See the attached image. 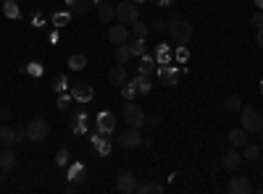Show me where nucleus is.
Instances as JSON below:
<instances>
[{
  "mask_svg": "<svg viewBox=\"0 0 263 194\" xmlns=\"http://www.w3.org/2000/svg\"><path fill=\"white\" fill-rule=\"evenodd\" d=\"M239 118H242V128L248 134H260L263 132V116L255 111V107H245L239 111Z\"/></svg>",
  "mask_w": 263,
  "mask_h": 194,
  "instance_id": "obj_3",
  "label": "nucleus"
},
{
  "mask_svg": "<svg viewBox=\"0 0 263 194\" xmlns=\"http://www.w3.org/2000/svg\"><path fill=\"white\" fill-rule=\"evenodd\" d=\"M69 69H71V71H82V69H87V58H84L82 53L69 55Z\"/></svg>",
  "mask_w": 263,
  "mask_h": 194,
  "instance_id": "obj_22",
  "label": "nucleus"
},
{
  "mask_svg": "<svg viewBox=\"0 0 263 194\" xmlns=\"http://www.w3.org/2000/svg\"><path fill=\"white\" fill-rule=\"evenodd\" d=\"M98 132H100L103 137H108V134L116 132V116H114L111 111H100V113H98Z\"/></svg>",
  "mask_w": 263,
  "mask_h": 194,
  "instance_id": "obj_10",
  "label": "nucleus"
},
{
  "mask_svg": "<svg viewBox=\"0 0 263 194\" xmlns=\"http://www.w3.org/2000/svg\"><path fill=\"white\" fill-rule=\"evenodd\" d=\"M239 165H242V153H239V147H229L221 153V168L227 170H237Z\"/></svg>",
  "mask_w": 263,
  "mask_h": 194,
  "instance_id": "obj_8",
  "label": "nucleus"
},
{
  "mask_svg": "<svg viewBox=\"0 0 263 194\" xmlns=\"http://www.w3.org/2000/svg\"><path fill=\"white\" fill-rule=\"evenodd\" d=\"M242 149H245V153H242V158H248V160H258V147H253V144H245Z\"/></svg>",
  "mask_w": 263,
  "mask_h": 194,
  "instance_id": "obj_31",
  "label": "nucleus"
},
{
  "mask_svg": "<svg viewBox=\"0 0 263 194\" xmlns=\"http://www.w3.org/2000/svg\"><path fill=\"white\" fill-rule=\"evenodd\" d=\"M224 107L229 113H239V111H242V100H239V95H229L224 100Z\"/></svg>",
  "mask_w": 263,
  "mask_h": 194,
  "instance_id": "obj_23",
  "label": "nucleus"
},
{
  "mask_svg": "<svg viewBox=\"0 0 263 194\" xmlns=\"http://www.w3.org/2000/svg\"><path fill=\"white\" fill-rule=\"evenodd\" d=\"M260 134H263V132H260ZM260 142H263V139H260Z\"/></svg>",
  "mask_w": 263,
  "mask_h": 194,
  "instance_id": "obj_49",
  "label": "nucleus"
},
{
  "mask_svg": "<svg viewBox=\"0 0 263 194\" xmlns=\"http://www.w3.org/2000/svg\"><path fill=\"white\" fill-rule=\"evenodd\" d=\"M0 168H3V170H13L16 168V153L3 149V153H0Z\"/></svg>",
  "mask_w": 263,
  "mask_h": 194,
  "instance_id": "obj_19",
  "label": "nucleus"
},
{
  "mask_svg": "<svg viewBox=\"0 0 263 194\" xmlns=\"http://www.w3.org/2000/svg\"><path fill=\"white\" fill-rule=\"evenodd\" d=\"M108 81H111L114 87H121V84L126 81V69H124V63H116V66L108 71Z\"/></svg>",
  "mask_w": 263,
  "mask_h": 194,
  "instance_id": "obj_15",
  "label": "nucleus"
},
{
  "mask_svg": "<svg viewBox=\"0 0 263 194\" xmlns=\"http://www.w3.org/2000/svg\"><path fill=\"white\" fill-rule=\"evenodd\" d=\"M8 118H11V111H8V107H0V121H3V123H6Z\"/></svg>",
  "mask_w": 263,
  "mask_h": 194,
  "instance_id": "obj_38",
  "label": "nucleus"
},
{
  "mask_svg": "<svg viewBox=\"0 0 263 194\" xmlns=\"http://www.w3.org/2000/svg\"><path fill=\"white\" fill-rule=\"evenodd\" d=\"M0 174H3V168H0Z\"/></svg>",
  "mask_w": 263,
  "mask_h": 194,
  "instance_id": "obj_47",
  "label": "nucleus"
},
{
  "mask_svg": "<svg viewBox=\"0 0 263 194\" xmlns=\"http://www.w3.org/2000/svg\"><path fill=\"white\" fill-rule=\"evenodd\" d=\"M129 50H132V55H145V39L135 37V39H132V45H129Z\"/></svg>",
  "mask_w": 263,
  "mask_h": 194,
  "instance_id": "obj_27",
  "label": "nucleus"
},
{
  "mask_svg": "<svg viewBox=\"0 0 263 194\" xmlns=\"http://www.w3.org/2000/svg\"><path fill=\"white\" fill-rule=\"evenodd\" d=\"M260 92H263V81H260Z\"/></svg>",
  "mask_w": 263,
  "mask_h": 194,
  "instance_id": "obj_46",
  "label": "nucleus"
},
{
  "mask_svg": "<svg viewBox=\"0 0 263 194\" xmlns=\"http://www.w3.org/2000/svg\"><path fill=\"white\" fill-rule=\"evenodd\" d=\"M132 3H145V0H132Z\"/></svg>",
  "mask_w": 263,
  "mask_h": 194,
  "instance_id": "obj_45",
  "label": "nucleus"
},
{
  "mask_svg": "<svg viewBox=\"0 0 263 194\" xmlns=\"http://www.w3.org/2000/svg\"><path fill=\"white\" fill-rule=\"evenodd\" d=\"M156 60L161 63V66H163V63H171V50H168V45H158V48H156Z\"/></svg>",
  "mask_w": 263,
  "mask_h": 194,
  "instance_id": "obj_26",
  "label": "nucleus"
},
{
  "mask_svg": "<svg viewBox=\"0 0 263 194\" xmlns=\"http://www.w3.org/2000/svg\"><path fill=\"white\" fill-rule=\"evenodd\" d=\"M166 32L174 37V42H179V45H187V42L192 39V24L184 18H171L166 24Z\"/></svg>",
  "mask_w": 263,
  "mask_h": 194,
  "instance_id": "obj_1",
  "label": "nucleus"
},
{
  "mask_svg": "<svg viewBox=\"0 0 263 194\" xmlns=\"http://www.w3.org/2000/svg\"><path fill=\"white\" fill-rule=\"evenodd\" d=\"M55 160H58V165H66V160H69V153H66V149H61Z\"/></svg>",
  "mask_w": 263,
  "mask_h": 194,
  "instance_id": "obj_35",
  "label": "nucleus"
},
{
  "mask_svg": "<svg viewBox=\"0 0 263 194\" xmlns=\"http://www.w3.org/2000/svg\"><path fill=\"white\" fill-rule=\"evenodd\" d=\"M135 6H137V3H132V0H124V3H119V6H116V21H121V24L132 27V24H135V21L140 18V13H137Z\"/></svg>",
  "mask_w": 263,
  "mask_h": 194,
  "instance_id": "obj_4",
  "label": "nucleus"
},
{
  "mask_svg": "<svg viewBox=\"0 0 263 194\" xmlns=\"http://www.w3.org/2000/svg\"><path fill=\"white\" fill-rule=\"evenodd\" d=\"M145 123L147 126H158L161 123V116H145Z\"/></svg>",
  "mask_w": 263,
  "mask_h": 194,
  "instance_id": "obj_34",
  "label": "nucleus"
},
{
  "mask_svg": "<svg viewBox=\"0 0 263 194\" xmlns=\"http://www.w3.org/2000/svg\"><path fill=\"white\" fill-rule=\"evenodd\" d=\"M121 118H124V123L132 126V128H142V126H145V111H142L137 102H132V100L124 102V107H121Z\"/></svg>",
  "mask_w": 263,
  "mask_h": 194,
  "instance_id": "obj_2",
  "label": "nucleus"
},
{
  "mask_svg": "<svg viewBox=\"0 0 263 194\" xmlns=\"http://www.w3.org/2000/svg\"><path fill=\"white\" fill-rule=\"evenodd\" d=\"M121 95H124V100H135V95H137V87L132 81H124L121 84Z\"/></svg>",
  "mask_w": 263,
  "mask_h": 194,
  "instance_id": "obj_28",
  "label": "nucleus"
},
{
  "mask_svg": "<svg viewBox=\"0 0 263 194\" xmlns=\"http://www.w3.org/2000/svg\"><path fill=\"white\" fill-rule=\"evenodd\" d=\"M95 3H100V0H95Z\"/></svg>",
  "mask_w": 263,
  "mask_h": 194,
  "instance_id": "obj_48",
  "label": "nucleus"
},
{
  "mask_svg": "<svg viewBox=\"0 0 263 194\" xmlns=\"http://www.w3.org/2000/svg\"><path fill=\"white\" fill-rule=\"evenodd\" d=\"M53 24L55 27H66V24H69V13H55L53 16Z\"/></svg>",
  "mask_w": 263,
  "mask_h": 194,
  "instance_id": "obj_32",
  "label": "nucleus"
},
{
  "mask_svg": "<svg viewBox=\"0 0 263 194\" xmlns=\"http://www.w3.org/2000/svg\"><path fill=\"white\" fill-rule=\"evenodd\" d=\"M3 11L8 18H18V6H16V0H6L3 3Z\"/></svg>",
  "mask_w": 263,
  "mask_h": 194,
  "instance_id": "obj_29",
  "label": "nucleus"
},
{
  "mask_svg": "<svg viewBox=\"0 0 263 194\" xmlns=\"http://www.w3.org/2000/svg\"><path fill=\"white\" fill-rule=\"evenodd\" d=\"M137 191H140V194H163L166 189H163V184H158V181H147V184H137Z\"/></svg>",
  "mask_w": 263,
  "mask_h": 194,
  "instance_id": "obj_18",
  "label": "nucleus"
},
{
  "mask_svg": "<svg viewBox=\"0 0 263 194\" xmlns=\"http://www.w3.org/2000/svg\"><path fill=\"white\" fill-rule=\"evenodd\" d=\"M132 34L135 37H140V39H145L147 34H150V24H145V21H135V24H132Z\"/></svg>",
  "mask_w": 263,
  "mask_h": 194,
  "instance_id": "obj_24",
  "label": "nucleus"
},
{
  "mask_svg": "<svg viewBox=\"0 0 263 194\" xmlns=\"http://www.w3.org/2000/svg\"><path fill=\"white\" fill-rule=\"evenodd\" d=\"M48 134H50L48 121H42V118L29 121V126H27V139H29V142H45Z\"/></svg>",
  "mask_w": 263,
  "mask_h": 194,
  "instance_id": "obj_5",
  "label": "nucleus"
},
{
  "mask_svg": "<svg viewBox=\"0 0 263 194\" xmlns=\"http://www.w3.org/2000/svg\"><path fill=\"white\" fill-rule=\"evenodd\" d=\"M156 3H158V6H168V3H171V0H156Z\"/></svg>",
  "mask_w": 263,
  "mask_h": 194,
  "instance_id": "obj_43",
  "label": "nucleus"
},
{
  "mask_svg": "<svg viewBox=\"0 0 263 194\" xmlns=\"http://www.w3.org/2000/svg\"><path fill=\"white\" fill-rule=\"evenodd\" d=\"M116 189L121 194H132V191H137V176L132 174V170H121V174L116 176Z\"/></svg>",
  "mask_w": 263,
  "mask_h": 194,
  "instance_id": "obj_9",
  "label": "nucleus"
},
{
  "mask_svg": "<svg viewBox=\"0 0 263 194\" xmlns=\"http://www.w3.org/2000/svg\"><path fill=\"white\" fill-rule=\"evenodd\" d=\"M132 58V50H129V45H119V50H116V63H126Z\"/></svg>",
  "mask_w": 263,
  "mask_h": 194,
  "instance_id": "obj_30",
  "label": "nucleus"
},
{
  "mask_svg": "<svg viewBox=\"0 0 263 194\" xmlns=\"http://www.w3.org/2000/svg\"><path fill=\"white\" fill-rule=\"evenodd\" d=\"M177 58H179V60H182V63H184V60H187V58H190V53H187V50H184V48H182V50H177Z\"/></svg>",
  "mask_w": 263,
  "mask_h": 194,
  "instance_id": "obj_40",
  "label": "nucleus"
},
{
  "mask_svg": "<svg viewBox=\"0 0 263 194\" xmlns=\"http://www.w3.org/2000/svg\"><path fill=\"white\" fill-rule=\"evenodd\" d=\"M58 107H61V111H66V107H69V97H66V95L58 97Z\"/></svg>",
  "mask_w": 263,
  "mask_h": 194,
  "instance_id": "obj_37",
  "label": "nucleus"
},
{
  "mask_svg": "<svg viewBox=\"0 0 263 194\" xmlns=\"http://www.w3.org/2000/svg\"><path fill=\"white\" fill-rule=\"evenodd\" d=\"M229 144H232V147H239V149L248 144V132H245L242 126H239V128H232V132H229Z\"/></svg>",
  "mask_w": 263,
  "mask_h": 194,
  "instance_id": "obj_16",
  "label": "nucleus"
},
{
  "mask_svg": "<svg viewBox=\"0 0 263 194\" xmlns=\"http://www.w3.org/2000/svg\"><path fill=\"white\" fill-rule=\"evenodd\" d=\"M255 42H258V48L263 50V29H258V34H255Z\"/></svg>",
  "mask_w": 263,
  "mask_h": 194,
  "instance_id": "obj_42",
  "label": "nucleus"
},
{
  "mask_svg": "<svg viewBox=\"0 0 263 194\" xmlns=\"http://www.w3.org/2000/svg\"><path fill=\"white\" fill-rule=\"evenodd\" d=\"M92 95H95V90L90 87V84H77V87H74V97H77L79 102H90Z\"/></svg>",
  "mask_w": 263,
  "mask_h": 194,
  "instance_id": "obj_17",
  "label": "nucleus"
},
{
  "mask_svg": "<svg viewBox=\"0 0 263 194\" xmlns=\"http://www.w3.org/2000/svg\"><path fill=\"white\" fill-rule=\"evenodd\" d=\"M153 69H156V63H153V55H142V60H140V74H145V76H150L153 74Z\"/></svg>",
  "mask_w": 263,
  "mask_h": 194,
  "instance_id": "obj_25",
  "label": "nucleus"
},
{
  "mask_svg": "<svg viewBox=\"0 0 263 194\" xmlns=\"http://www.w3.org/2000/svg\"><path fill=\"white\" fill-rule=\"evenodd\" d=\"M108 39L114 42V45L119 48V45H126L129 42V29H126V24H111V29H108Z\"/></svg>",
  "mask_w": 263,
  "mask_h": 194,
  "instance_id": "obj_11",
  "label": "nucleus"
},
{
  "mask_svg": "<svg viewBox=\"0 0 263 194\" xmlns=\"http://www.w3.org/2000/svg\"><path fill=\"white\" fill-rule=\"evenodd\" d=\"M98 18L105 21V24H111V21L116 18V6L108 3V0H100L98 3Z\"/></svg>",
  "mask_w": 263,
  "mask_h": 194,
  "instance_id": "obj_14",
  "label": "nucleus"
},
{
  "mask_svg": "<svg viewBox=\"0 0 263 194\" xmlns=\"http://www.w3.org/2000/svg\"><path fill=\"white\" fill-rule=\"evenodd\" d=\"M158 81L163 84V87H174V84L179 81V71L171 66V63H163V66L158 69Z\"/></svg>",
  "mask_w": 263,
  "mask_h": 194,
  "instance_id": "obj_12",
  "label": "nucleus"
},
{
  "mask_svg": "<svg viewBox=\"0 0 263 194\" xmlns=\"http://www.w3.org/2000/svg\"><path fill=\"white\" fill-rule=\"evenodd\" d=\"M116 144H119V147H124V149L142 144V134H140V128H132V126H129L126 132H121V134L116 137Z\"/></svg>",
  "mask_w": 263,
  "mask_h": 194,
  "instance_id": "obj_7",
  "label": "nucleus"
},
{
  "mask_svg": "<svg viewBox=\"0 0 263 194\" xmlns=\"http://www.w3.org/2000/svg\"><path fill=\"white\" fill-rule=\"evenodd\" d=\"M92 3H95V0H66V6H69L74 13H87Z\"/></svg>",
  "mask_w": 263,
  "mask_h": 194,
  "instance_id": "obj_20",
  "label": "nucleus"
},
{
  "mask_svg": "<svg viewBox=\"0 0 263 194\" xmlns=\"http://www.w3.org/2000/svg\"><path fill=\"white\" fill-rule=\"evenodd\" d=\"M95 144H98V149H100V155H105V153H108V144H105L103 139H95Z\"/></svg>",
  "mask_w": 263,
  "mask_h": 194,
  "instance_id": "obj_39",
  "label": "nucleus"
},
{
  "mask_svg": "<svg viewBox=\"0 0 263 194\" xmlns=\"http://www.w3.org/2000/svg\"><path fill=\"white\" fill-rule=\"evenodd\" d=\"M150 29H153V32H163V29H166V24H163V21H153Z\"/></svg>",
  "mask_w": 263,
  "mask_h": 194,
  "instance_id": "obj_36",
  "label": "nucleus"
},
{
  "mask_svg": "<svg viewBox=\"0 0 263 194\" xmlns=\"http://www.w3.org/2000/svg\"><path fill=\"white\" fill-rule=\"evenodd\" d=\"M250 24H253L255 29H263V11H258V13L250 18Z\"/></svg>",
  "mask_w": 263,
  "mask_h": 194,
  "instance_id": "obj_33",
  "label": "nucleus"
},
{
  "mask_svg": "<svg viewBox=\"0 0 263 194\" xmlns=\"http://www.w3.org/2000/svg\"><path fill=\"white\" fill-rule=\"evenodd\" d=\"M253 3H255V6H258V8L263 11V0H253Z\"/></svg>",
  "mask_w": 263,
  "mask_h": 194,
  "instance_id": "obj_44",
  "label": "nucleus"
},
{
  "mask_svg": "<svg viewBox=\"0 0 263 194\" xmlns=\"http://www.w3.org/2000/svg\"><path fill=\"white\" fill-rule=\"evenodd\" d=\"M29 74H32V76H40V74H42V71H40V66H37V63H32V66H29Z\"/></svg>",
  "mask_w": 263,
  "mask_h": 194,
  "instance_id": "obj_41",
  "label": "nucleus"
},
{
  "mask_svg": "<svg viewBox=\"0 0 263 194\" xmlns=\"http://www.w3.org/2000/svg\"><path fill=\"white\" fill-rule=\"evenodd\" d=\"M227 189H229L232 194H250V191H253V184H250L245 176H234Z\"/></svg>",
  "mask_w": 263,
  "mask_h": 194,
  "instance_id": "obj_13",
  "label": "nucleus"
},
{
  "mask_svg": "<svg viewBox=\"0 0 263 194\" xmlns=\"http://www.w3.org/2000/svg\"><path fill=\"white\" fill-rule=\"evenodd\" d=\"M132 84L137 87V95H147V92H150V81H147L145 74H137L135 79H132Z\"/></svg>",
  "mask_w": 263,
  "mask_h": 194,
  "instance_id": "obj_21",
  "label": "nucleus"
},
{
  "mask_svg": "<svg viewBox=\"0 0 263 194\" xmlns=\"http://www.w3.org/2000/svg\"><path fill=\"white\" fill-rule=\"evenodd\" d=\"M27 139V128H11V126H0V144H16V142H24Z\"/></svg>",
  "mask_w": 263,
  "mask_h": 194,
  "instance_id": "obj_6",
  "label": "nucleus"
}]
</instances>
